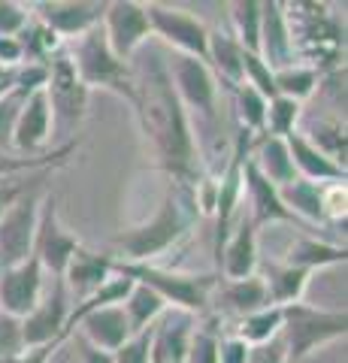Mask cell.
I'll return each mask as SVG.
<instances>
[{
	"label": "cell",
	"mask_w": 348,
	"mask_h": 363,
	"mask_svg": "<svg viewBox=\"0 0 348 363\" xmlns=\"http://www.w3.org/2000/svg\"><path fill=\"white\" fill-rule=\"evenodd\" d=\"M191 333H194V318L191 315H167L164 321L152 327V345H149V363H185Z\"/></svg>",
	"instance_id": "22"
},
{
	"label": "cell",
	"mask_w": 348,
	"mask_h": 363,
	"mask_svg": "<svg viewBox=\"0 0 348 363\" xmlns=\"http://www.w3.org/2000/svg\"><path fill=\"white\" fill-rule=\"evenodd\" d=\"M242 200H249V221L257 230L266 224H300L285 209L282 197H279V188L273 182H266V176L252 164V157H245V164H242Z\"/></svg>",
	"instance_id": "17"
},
{
	"label": "cell",
	"mask_w": 348,
	"mask_h": 363,
	"mask_svg": "<svg viewBox=\"0 0 348 363\" xmlns=\"http://www.w3.org/2000/svg\"><path fill=\"white\" fill-rule=\"evenodd\" d=\"M30 9L16 4V0H0V37H18L28 25Z\"/></svg>",
	"instance_id": "43"
},
{
	"label": "cell",
	"mask_w": 348,
	"mask_h": 363,
	"mask_svg": "<svg viewBox=\"0 0 348 363\" xmlns=\"http://www.w3.org/2000/svg\"><path fill=\"white\" fill-rule=\"evenodd\" d=\"M79 149V140H70L64 145H55L46 155L25 157V155H4L0 152V176H13V173H30V169H58L64 167Z\"/></svg>",
	"instance_id": "33"
},
{
	"label": "cell",
	"mask_w": 348,
	"mask_h": 363,
	"mask_svg": "<svg viewBox=\"0 0 348 363\" xmlns=\"http://www.w3.org/2000/svg\"><path fill=\"white\" fill-rule=\"evenodd\" d=\"M0 67H4V70L25 67V52H21L18 37H0Z\"/></svg>",
	"instance_id": "47"
},
{
	"label": "cell",
	"mask_w": 348,
	"mask_h": 363,
	"mask_svg": "<svg viewBox=\"0 0 348 363\" xmlns=\"http://www.w3.org/2000/svg\"><path fill=\"white\" fill-rule=\"evenodd\" d=\"M212 303H218V309L233 315V318H245L252 312L266 309L269 297H266V288H264L261 276L240 279V281L218 279V288H215V294H212Z\"/></svg>",
	"instance_id": "26"
},
{
	"label": "cell",
	"mask_w": 348,
	"mask_h": 363,
	"mask_svg": "<svg viewBox=\"0 0 348 363\" xmlns=\"http://www.w3.org/2000/svg\"><path fill=\"white\" fill-rule=\"evenodd\" d=\"M167 73H170L173 91L182 109L188 112V118L197 116L200 124L212 128L218 121V82L209 67L197 58H188V55H176Z\"/></svg>",
	"instance_id": "7"
},
{
	"label": "cell",
	"mask_w": 348,
	"mask_h": 363,
	"mask_svg": "<svg viewBox=\"0 0 348 363\" xmlns=\"http://www.w3.org/2000/svg\"><path fill=\"white\" fill-rule=\"evenodd\" d=\"M133 85H137L133 116L140 118L145 140L152 143L155 167L170 182L197 188L203 182L206 169H203V161H200L191 118L173 91L167 64L158 55H152L142 64V70H133Z\"/></svg>",
	"instance_id": "1"
},
{
	"label": "cell",
	"mask_w": 348,
	"mask_h": 363,
	"mask_svg": "<svg viewBox=\"0 0 348 363\" xmlns=\"http://www.w3.org/2000/svg\"><path fill=\"white\" fill-rule=\"evenodd\" d=\"M215 260L221 269L218 276L224 281H240V279L257 276V264H261V255H257V227L249 218H237L228 242L221 245V255Z\"/></svg>",
	"instance_id": "18"
},
{
	"label": "cell",
	"mask_w": 348,
	"mask_h": 363,
	"mask_svg": "<svg viewBox=\"0 0 348 363\" xmlns=\"http://www.w3.org/2000/svg\"><path fill=\"white\" fill-rule=\"evenodd\" d=\"M218 315H212L206 324L194 327L188 345V360L185 363H218Z\"/></svg>",
	"instance_id": "40"
},
{
	"label": "cell",
	"mask_w": 348,
	"mask_h": 363,
	"mask_svg": "<svg viewBox=\"0 0 348 363\" xmlns=\"http://www.w3.org/2000/svg\"><path fill=\"white\" fill-rule=\"evenodd\" d=\"M112 272L152 288L167 306H173V309L191 318L203 315L212 306V294H215L221 279L218 272H182L158 264H121V260L112 264Z\"/></svg>",
	"instance_id": "4"
},
{
	"label": "cell",
	"mask_w": 348,
	"mask_h": 363,
	"mask_svg": "<svg viewBox=\"0 0 348 363\" xmlns=\"http://www.w3.org/2000/svg\"><path fill=\"white\" fill-rule=\"evenodd\" d=\"M273 82H276L279 97H288L303 106V100H309L318 91L321 76L306 64H291V67H282V70L273 73Z\"/></svg>",
	"instance_id": "35"
},
{
	"label": "cell",
	"mask_w": 348,
	"mask_h": 363,
	"mask_svg": "<svg viewBox=\"0 0 348 363\" xmlns=\"http://www.w3.org/2000/svg\"><path fill=\"white\" fill-rule=\"evenodd\" d=\"M297 64L312 67L318 76L345 70V28L324 4H282Z\"/></svg>",
	"instance_id": "3"
},
{
	"label": "cell",
	"mask_w": 348,
	"mask_h": 363,
	"mask_svg": "<svg viewBox=\"0 0 348 363\" xmlns=\"http://www.w3.org/2000/svg\"><path fill=\"white\" fill-rule=\"evenodd\" d=\"M288 143V152H291V164H294L297 176L300 179H309L315 182V185H324V182H345V169L336 167L330 157H324L315 145L306 140V133L303 130H294L291 136H285Z\"/></svg>",
	"instance_id": "25"
},
{
	"label": "cell",
	"mask_w": 348,
	"mask_h": 363,
	"mask_svg": "<svg viewBox=\"0 0 348 363\" xmlns=\"http://www.w3.org/2000/svg\"><path fill=\"white\" fill-rule=\"evenodd\" d=\"M76 327H82V342L94 345L97 351H106V354H116V351L133 336L128 315L121 306H106V309H94L82 315Z\"/></svg>",
	"instance_id": "20"
},
{
	"label": "cell",
	"mask_w": 348,
	"mask_h": 363,
	"mask_svg": "<svg viewBox=\"0 0 348 363\" xmlns=\"http://www.w3.org/2000/svg\"><path fill=\"white\" fill-rule=\"evenodd\" d=\"M149 345H152V327L137 336H130L128 342L112 354V363H149Z\"/></svg>",
	"instance_id": "44"
},
{
	"label": "cell",
	"mask_w": 348,
	"mask_h": 363,
	"mask_svg": "<svg viewBox=\"0 0 348 363\" xmlns=\"http://www.w3.org/2000/svg\"><path fill=\"white\" fill-rule=\"evenodd\" d=\"M112 264H116V257L97 255L91 248L79 245L76 255L70 257V264H67L61 281H64L67 291H73L79 300H85V297H91L100 285H106V281L116 276V272H112Z\"/></svg>",
	"instance_id": "21"
},
{
	"label": "cell",
	"mask_w": 348,
	"mask_h": 363,
	"mask_svg": "<svg viewBox=\"0 0 348 363\" xmlns=\"http://www.w3.org/2000/svg\"><path fill=\"white\" fill-rule=\"evenodd\" d=\"M145 16H149V25H152V37H161L179 55H188V58H197L206 64L209 28L203 18L167 4H145Z\"/></svg>",
	"instance_id": "9"
},
{
	"label": "cell",
	"mask_w": 348,
	"mask_h": 363,
	"mask_svg": "<svg viewBox=\"0 0 348 363\" xmlns=\"http://www.w3.org/2000/svg\"><path fill=\"white\" fill-rule=\"evenodd\" d=\"M230 94H233V106H237L240 128L249 130L252 136H261L264 133V118H266V100L245 82L233 88Z\"/></svg>",
	"instance_id": "37"
},
{
	"label": "cell",
	"mask_w": 348,
	"mask_h": 363,
	"mask_svg": "<svg viewBox=\"0 0 348 363\" xmlns=\"http://www.w3.org/2000/svg\"><path fill=\"white\" fill-rule=\"evenodd\" d=\"M345 182H333V185H324V218L327 224H345Z\"/></svg>",
	"instance_id": "45"
},
{
	"label": "cell",
	"mask_w": 348,
	"mask_h": 363,
	"mask_svg": "<svg viewBox=\"0 0 348 363\" xmlns=\"http://www.w3.org/2000/svg\"><path fill=\"white\" fill-rule=\"evenodd\" d=\"M257 269H261L257 276H261L264 288H266L269 306H279V309H285L291 303H300L309 288V279H312L306 269L288 267L282 260H261Z\"/></svg>",
	"instance_id": "24"
},
{
	"label": "cell",
	"mask_w": 348,
	"mask_h": 363,
	"mask_svg": "<svg viewBox=\"0 0 348 363\" xmlns=\"http://www.w3.org/2000/svg\"><path fill=\"white\" fill-rule=\"evenodd\" d=\"M88 91L82 85V79L76 76L73 61L67 58V52H58L46 64V97L52 109L55 128H61L67 133H73L88 116Z\"/></svg>",
	"instance_id": "8"
},
{
	"label": "cell",
	"mask_w": 348,
	"mask_h": 363,
	"mask_svg": "<svg viewBox=\"0 0 348 363\" xmlns=\"http://www.w3.org/2000/svg\"><path fill=\"white\" fill-rule=\"evenodd\" d=\"M43 197H46V191H30L4 212V218H0V269L16 267L33 255Z\"/></svg>",
	"instance_id": "10"
},
{
	"label": "cell",
	"mask_w": 348,
	"mask_h": 363,
	"mask_svg": "<svg viewBox=\"0 0 348 363\" xmlns=\"http://www.w3.org/2000/svg\"><path fill=\"white\" fill-rule=\"evenodd\" d=\"M79 363H112V354L106 351H97L94 345H88L79 339Z\"/></svg>",
	"instance_id": "50"
},
{
	"label": "cell",
	"mask_w": 348,
	"mask_h": 363,
	"mask_svg": "<svg viewBox=\"0 0 348 363\" xmlns=\"http://www.w3.org/2000/svg\"><path fill=\"white\" fill-rule=\"evenodd\" d=\"M242 55L245 49L233 40L228 28H209V45H206V67L228 91L242 85Z\"/></svg>",
	"instance_id": "23"
},
{
	"label": "cell",
	"mask_w": 348,
	"mask_h": 363,
	"mask_svg": "<svg viewBox=\"0 0 348 363\" xmlns=\"http://www.w3.org/2000/svg\"><path fill=\"white\" fill-rule=\"evenodd\" d=\"M100 28H103V37L112 55L125 64H130V58L152 37L145 4H137V0H112V4H106Z\"/></svg>",
	"instance_id": "11"
},
{
	"label": "cell",
	"mask_w": 348,
	"mask_h": 363,
	"mask_svg": "<svg viewBox=\"0 0 348 363\" xmlns=\"http://www.w3.org/2000/svg\"><path fill=\"white\" fill-rule=\"evenodd\" d=\"M82 242L67 230L61 224L58 215V203H55V194L46 191V197L40 203V221H37V236H33V257L40 260V267L52 272L55 279L64 276L70 257L76 255V248Z\"/></svg>",
	"instance_id": "12"
},
{
	"label": "cell",
	"mask_w": 348,
	"mask_h": 363,
	"mask_svg": "<svg viewBox=\"0 0 348 363\" xmlns=\"http://www.w3.org/2000/svg\"><path fill=\"white\" fill-rule=\"evenodd\" d=\"M64 342H49V345H40V348H25L21 354L16 357H0V363H49L52 354L58 351Z\"/></svg>",
	"instance_id": "48"
},
{
	"label": "cell",
	"mask_w": 348,
	"mask_h": 363,
	"mask_svg": "<svg viewBox=\"0 0 348 363\" xmlns=\"http://www.w3.org/2000/svg\"><path fill=\"white\" fill-rule=\"evenodd\" d=\"M197 218L200 209L194 200V188L170 182V188H167L161 206L155 209L152 218L112 236V248L118 252L116 260H121V264H155L185 240Z\"/></svg>",
	"instance_id": "2"
},
{
	"label": "cell",
	"mask_w": 348,
	"mask_h": 363,
	"mask_svg": "<svg viewBox=\"0 0 348 363\" xmlns=\"http://www.w3.org/2000/svg\"><path fill=\"white\" fill-rule=\"evenodd\" d=\"M25 351V336H21V318L0 312V357H16Z\"/></svg>",
	"instance_id": "42"
},
{
	"label": "cell",
	"mask_w": 348,
	"mask_h": 363,
	"mask_svg": "<svg viewBox=\"0 0 348 363\" xmlns=\"http://www.w3.org/2000/svg\"><path fill=\"white\" fill-rule=\"evenodd\" d=\"M348 312L345 309H318L309 303H291L282 309V348L288 363H300L312 357L318 348L345 339Z\"/></svg>",
	"instance_id": "6"
},
{
	"label": "cell",
	"mask_w": 348,
	"mask_h": 363,
	"mask_svg": "<svg viewBox=\"0 0 348 363\" xmlns=\"http://www.w3.org/2000/svg\"><path fill=\"white\" fill-rule=\"evenodd\" d=\"M67 318H70V297L61 279H55V288L43 294L37 309L21 318V336L25 348H40L49 342H67Z\"/></svg>",
	"instance_id": "14"
},
{
	"label": "cell",
	"mask_w": 348,
	"mask_h": 363,
	"mask_svg": "<svg viewBox=\"0 0 348 363\" xmlns=\"http://www.w3.org/2000/svg\"><path fill=\"white\" fill-rule=\"evenodd\" d=\"M103 9L106 4H94V0H43L30 6V16L43 21L52 33H58L64 43H70L85 30L97 28L103 21Z\"/></svg>",
	"instance_id": "15"
},
{
	"label": "cell",
	"mask_w": 348,
	"mask_h": 363,
	"mask_svg": "<svg viewBox=\"0 0 348 363\" xmlns=\"http://www.w3.org/2000/svg\"><path fill=\"white\" fill-rule=\"evenodd\" d=\"M257 55L273 73L297 64L285 21V6L279 0H261V43H257Z\"/></svg>",
	"instance_id": "19"
},
{
	"label": "cell",
	"mask_w": 348,
	"mask_h": 363,
	"mask_svg": "<svg viewBox=\"0 0 348 363\" xmlns=\"http://www.w3.org/2000/svg\"><path fill=\"white\" fill-rule=\"evenodd\" d=\"M64 52L67 58L73 61V70L76 76L82 79V85L91 91H109V94L121 97L125 104L133 109L137 106V85H133V67L118 61L112 55L109 43L103 37V28H91L85 30L82 37H76L70 43H64Z\"/></svg>",
	"instance_id": "5"
},
{
	"label": "cell",
	"mask_w": 348,
	"mask_h": 363,
	"mask_svg": "<svg viewBox=\"0 0 348 363\" xmlns=\"http://www.w3.org/2000/svg\"><path fill=\"white\" fill-rule=\"evenodd\" d=\"M121 309H125V315H128L130 333L137 336V333H142V330H149V327L158 324V318L167 312V303L152 288L137 285V281H133V288L125 297V303H121Z\"/></svg>",
	"instance_id": "31"
},
{
	"label": "cell",
	"mask_w": 348,
	"mask_h": 363,
	"mask_svg": "<svg viewBox=\"0 0 348 363\" xmlns=\"http://www.w3.org/2000/svg\"><path fill=\"white\" fill-rule=\"evenodd\" d=\"M300 112H303V106L294 104V100H288V97H273V100H266L264 136H279V140L291 136V133L297 130Z\"/></svg>",
	"instance_id": "38"
},
{
	"label": "cell",
	"mask_w": 348,
	"mask_h": 363,
	"mask_svg": "<svg viewBox=\"0 0 348 363\" xmlns=\"http://www.w3.org/2000/svg\"><path fill=\"white\" fill-rule=\"evenodd\" d=\"M4 73H13V70H4V67H0V76H4Z\"/></svg>",
	"instance_id": "52"
},
{
	"label": "cell",
	"mask_w": 348,
	"mask_h": 363,
	"mask_svg": "<svg viewBox=\"0 0 348 363\" xmlns=\"http://www.w3.org/2000/svg\"><path fill=\"white\" fill-rule=\"evenodd\" d=\"M43 294H46V269L33 255L16 267L0 269V312L4 315H30L43 300Z\"/></svg>",
	"instance_id": "13"
},
{
	"label": "cell",
	"mask_w": 348,
	"mask_h": 363,
	"mask_svg": "<svg viewBox=\"0 0 348 363\" xmlns=\"http://www.w3.org/2000/svg\"><path fill=\"white\" fill-rule=\"evenodd\" d=\"M242 82L252 85L264 100L279 97L276 94V82H273V70L261 61V55H252V52L242 55Z\"/></svg>",
	"instance_id": "41"
},
{
	"label": "cell",
	"mask_w": 348,
	"mask_h": 363,
	"mask_svg": "<svg viewBox=\"0 0 348 363\" xmlns=\"http://www.w3.org/2000/svg\"><path fill=\"white\" fill-rule=\"evenodd\" d=\"M306 140L315 145V149L330 157L336 167L345 169V157H348V136H345V124L339 118H318L315 124L309 128Z\"/></svg>",
	"instance_id": "36"
},
{
	"label": "cell",
	"mask_w": 348,
	"mask_h": 363,
	"mask_svg": "<svg viewBox=\"0 0 348 363\" xmlns=\"http://www.w3.org/2000/svg\"><path fill=\"white\" fill-rule=\"evenodd\" d=\"M13 85H16V70H13V73H4V76H0V97H4L6 91L13 88Z\"/></svg>",
	"instance_id": "51"
},
{
	"label": "cell",
	"mask_w": 348,
	"mask_h": 363,
	"mask_svg": "<svg viewBox=\"0 0 348 363\" xmlns=\"http://www.w3.org/2000/svg\"><path fill=\"white\" fill-rule=\"evenodd\" d=\"M52 130H55V121H52L49 97H46V85H43L25 100V106L18 112V121L13 130V149L25 157L46 155L52 143Z\"/></svg>",
	"instance_id": "16"
},
{
	"label": "cell",
	"mask_w": 348,
	"mask_h": 363,
	"mask_svg": "<svg viewBox=\"0 0 348 363\" xmlns=\"http://www.w3.org/2000/svg\"><path fill=\"white\" fill-rule=\"evenodd\" d=\"M279 197H282L285 209L294 215L303 227L306 224H327V218H324V185H315V182L297 176L291 185L279 188Z\"/></svg>",
	"instance_id": "29"
},
{
	"label": "cell",
	"mask_w": 348,
	"mask_h": 363,
	"mask_svg": "<svg viewBox=\"0 0 348 363\" xmlns=\"http://www.w3.org/2000/svg\"><path fill=\"white\" fill-rule=\"evenodd\" d=\"M49 176H52V169H30V173L0 176V218H4V212L13 206L16 200L30 194V191H37Z\"/></svg>",
	"instance_id": "39"
},
{
	"label": "cell",
	"mask_w": 348,
	"mask_h": 363,
	"mask_svg": "<svg viewBox=\"0 0 348 363\" xmlns=\"http://www.w3.org/2000/svg\"><path fill=\"white\" fill-rule=\"evenodd\" d=\"M249 354H252V348L233 333L218 336V363H249Z\"/></svg>",
	"instance_id": "46"
},
{
	"label": "cell",
	"mask_w": 348,
	"mask_h": 363,
	"mask_svg": "<svg viewBox=\"0 0 348 363\" xmlns=\"http://www.w3.org/2000/svg\"><path fill=\"white\" fill-rule=\"evenodd\" d=\"M230 9V33L245 52L257 55V43H261V0H233Z\"/></svg>",
	"instance_id": "34"
},
{
	"label": "cell",
	"mask_w": 348,
	"mask_h": 363,
	"mask_svg": "<svg viewBox=\"0 0 348 363\" xmlns=\"http://www.w3.org/2000/svg\"><path fill=\"white\" fill-rule=\"evenodd\" d=\"M249 363H288V357H285V348H282V339H273V342H269V345L252 348Z\"/></svg>",
	"instance_id": "49"
},
{
	"label": "cell",
	"mask_w": 348,
	"mask_h": 363,
	"mask_svg": "<svg viewBox=\"0 0 348 363\" xmlns=\"http://www.w3.org/2000/svg\"><path fill=\"white\" fill-rule=\"evenodd\" d=\"M237 339H242L249 348L269 345L282 333V309L279 306H266L261 312H252L245 318H237V327L230 330Z\"/></svg>",
	"instance_id": "30"
},
{
	"label": "cell",
	"mask_w": 348,
	"mask_h": 363,
	"mask_svg": "<svg viewBox=\"0 0 348 363\" xmlns=\"http://www.w3.org/2000/svg\"><path fill=\"white\" fill-rule=\"evenodd\" d=\"M18 43H21V52H25V64L46 67L55 55L64 52V40L58 37V33H52L43 21H37L33 16L28 18V25L21 28Z\"/></svg>",
	"instance_id": "32"
},
{
	"label": "cell",
	"mask_w": 348,
	"mask_h": 363,
	"mask_svg": "<svg viewBox=\"0 0 348 363\" xmlns=\"http://www.w3.org/2000/svg\"><path fill=\"white\" fill-rule=\"evenodd\" d=\"M345 260H348L345 245H333V242L315 240V236H309V233H300V236H294V242L288 245L282 264L306 269L312 276L315 269H327V267H339V264L345 267Z\"/></svg>",
	"instance_id": "27"
},
{
	"label": "cell",
	"mask_w": 348,
	"mask_h": 363,
	"mask_svg": "<svg viewBox=\"0 0 348 363\" xmlns=\"http://www.w3.org/2000/svg\"><path fill=\"white\" fill-rule=\"evenodd\" d=\"M252 164L266 176V182H273L276 188H285L297 179V169L291 164V152L288 143L279 140V136H254L252 140Z\"/></svg>",
	"instance_id": "28"
}]
</instances>
